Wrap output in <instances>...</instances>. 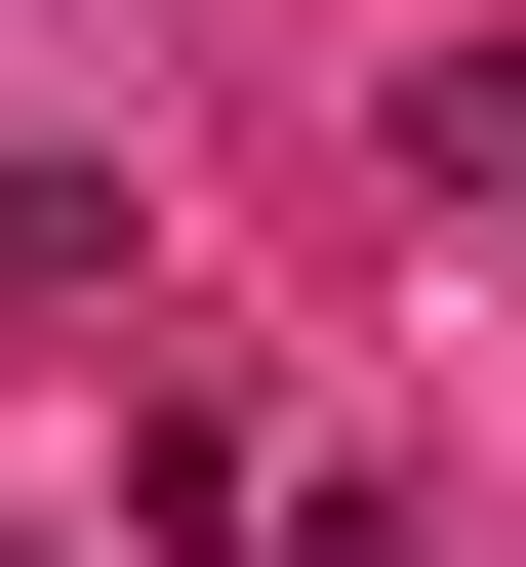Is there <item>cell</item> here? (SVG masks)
<instances>
[{
    "label": "cell",
    "instance_id": "obj_3",
    "mask_svg": "<svg viewBox=\"0 0 526 567\" xmlns=\"http://www.w3.org/2000/svg\"><path fill=\"white\" fill-rule=\"evenodd\" d=\"M0 567H41V527H0Z\"/></svg>",
    "mask_w": 526,
    "mask_h": 567
},
{
    "label": "cell",
    "instance_id": "obj_2",
    "mask_svg": "<svg viewBox=\"0 0 526 567\" xmlns=\"http://www.w3.org/2000/svg\"><path fill=\"white\" fill-rule=\"evenodd\" d=\"M405 203H526V41H405Z\"/></svg>",
    "mask_w": 526,
    "mask_h": 567
},
{
    "label": "cell",
    "instance_id": "obj_1",
    "mask_svg": "<svg viewBox=\"0 0 526 567\" xmlns=\"http://www.w3.org/2000/svg\"><path fill=\"white\" fill-rule=\"evenodd\" d=\"M0 324H122V163H0Z\"/></svg>",
    "mask_w": 526,
    "mask_h": 567
}]
</instances>
